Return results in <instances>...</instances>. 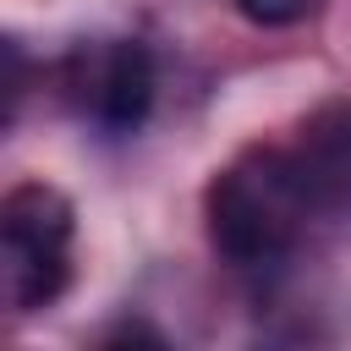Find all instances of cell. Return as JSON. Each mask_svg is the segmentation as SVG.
Returning a JSON list of instances; mask_svg holds the SVG:
<instances>
[{"label": "cell", "instance_id": "5b68a950", "mask_svg": "<svg viewBox=\"0 0 351 351\" xmlns=\"http://www.w3.org/2000/svg\"><path fill=\"white\" fill-rule=\"evenodd\" d=\"M318 0H236V11L252 22V27H296L313 16Z\"/></svg>", "mask_w": 351, "mask_h": 351}, {"label": "cell", "instance_id": "3957f363", "mask_svg": "<svg viewBox=\"0 0 351 351\" xmlns=\"http://www.w3.org/2000/svg\"><path fill=\"white\" fill-rule=\"evenodd\" d=\"M66 93L82 115H93L110 137H126L154 110V55L137 38L82 44L66 60Z\"/></svg>", "mask_w": 351, "mask_h": 351}, {"label": "cell", "instance_id": "6da1fadb", "mask_svg": "<svg viewBox=\"0 0 351 351\" xmlns=\"http://www.w3.org/2000/svg\"><path fill=\"white\" fill-rule=\"evenodd\" d=\"M203 214H208V241L230 269L280 263L296 247L302 225L313 219L285 148H247L236 165H225L208 181Z\"/></svg>", "mask_w": 351, "mask_h": 351}, {"label": "cell", "instance_id": "277c9868", "mask_svg": "<svg viewBox=\"0 0 351 351\" xmlns=\"http://www.w3.org/2000/svg\"><path fill=\"white\" fill-rule=\"evenodd\" d=\"M313 219L351 225V99L318 104L285 148Z\"/></svg>", "mask_w": 351, "mask_h": 351}, {"label": "cell", "instance_id": "8992f818", "mask_svg": "<svg viewBox=\"0 0 351 351\" xmlns=\"http://www.w3.org/2000/svg\"><path fill=\"white\" fill-rule=\"evenodd\" d=\"M22 82H27L22 44H16V38H5V115H16V104H22Z\"/></svg>", "mask_w": 351, "mask_h": 351}, {"label": "cell", "instance_id": "7a4b0ae2", "mask_svg": "<svg viewBox=\"0 0 351 351\" xmlns=\"http://www.w3.org/2000/svg\"><path fill=\"white\" fill-rule=\"evenodd\" d=\"M71 197L49 181H22L0 203V291L11 313L49 307L71 280Z\"/></svg>", "mask_w": 351, "mask_h": 351}]
</instances>
